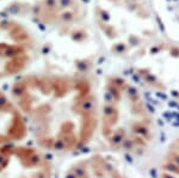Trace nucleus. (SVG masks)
<instances>
[{
    "label": "nucleus",
    "mask_w": 179,
    "mask_h": 178,
    "mask_svg": "<svg viewBox=\"0 0 179 178\" xmlns=\"http://www.w3.org/2000/svg\"><path fill=\"white\" fill-rule=\"evenodd\" d=\"M10 95L44 152L74 151L96 128L97 113L90 88L72 78L28 74L15 81Z\"/></svg>",
    "instance_id": "f257e3e1"
},
{
    "label": "nucleus",
    "mask_w": 179,
    "mask_h": 178,
    "mask_svg": "<svg viewBox=\"0 0 179 178\" xmlns=\"http://www.w3.org/2000/svg\"><path fill=\"white\" fill-rule=\"evenodd\" d=\"M53 165L44 151L24 143L0 146V178H51Z\"/></svg>",
    "instance_id": "f03ea898"
},
{
    "label": "nucleus",
    "mask_w": 179,
    "mask_h": 178,
    "mask_svg": "<svg viewBox=\"0 0 179 178\" xmlns=\"http://www.w3.org/2000/svg\"><path fill=\"white\" fill-rule=\"evenodd\" d=\"M32 48L31 36L23 25L0 18V79L25 71L31 61Z\"/></svg>",
    "instance_id": "7ed1b4c3"
},
{
    "label": "nucleus",
    "mask_w": 179,
    "mask_h": 178,
    "mask_svg": "<svg viewBox=\"0 0 179 178\" xmlns=\"http://www.w3.org/2000/svg\"><path fill=\"white\" fill-rule=\"evenodd\" d=\"M26 121L11 95L0 90V146L21 143L26 139Z\"/></svg>",
    "instance_id": "20e7f679"
},
{
    "label": "nucleus",
    "mask_w": 179,
    "mask_h": 178,
    "mask_svg": "<svg viewBox=\"0 0 179 178\" xmlns=\"http://www.w3.org/2000/svg\"><path fill=\"white\" fill-rule=\"evenodd\" d=\"M63 178H124L105 158L95 155L73 164Z\"/></svg>",
    "instance_id": "39448f33"
}]
</instances>
